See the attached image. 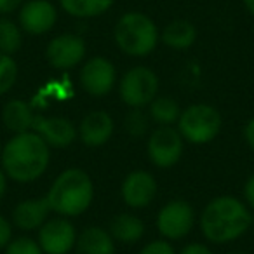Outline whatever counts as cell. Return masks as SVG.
Returning a JSON list of instances; mask_svg holds the SVG:
<instances>
[{"instance_id": "44dd1931", "label": "cell", "mask_w": 254, "mask_h": 254, "mask_svg": "<svg viewBox=\"0 0 254 254\" xmlns=\"http://www.w3.org/2000/svg\"><path fill=\"white\" fill-rule=\"evenodd\" d=\"M60 4L75 18H96L112 7L113 0H60Z\"/></svg>"}, {"instance_id": "9c48e42d", "label": "cell", "mask_w": 254, "mask_h": 254, "mask_svg": "<svg viewBox=\"0 0 254 254\" xmlns=\"http://www.w3.org/2000/svg\"><path fill=\"white\" fill-rule=\"evenodd\" d=\"M77 230L66 218L47 219L39 228V246L44 254H68L75 249Z\"/></svg>"}, {"instance_id": "cb8c5ba5", "label": "cell", "mask_w": 254, "mask_h": 254, "mask_svg": "<svg viewBox=\"0 0 254 254\" xmlns=\"http://www.w3.org/2000/svg\"><path fill=\"white\" fill-rule=\"evenodd\" d=\"M124 127H126V132L131 138H143L148 132L150 127L148 115L141 108H131V112L127 113L126 119H124Z\"/></svg>"}, {"instance_id": "52a82bcc", "label": "cell", "mask_w": 254, "mask_h": 254, "mask_svg": "<svg viewBox=\"0 0 254 254\" xmlns=\"http://www.w3.org/2000/svg\"><path fill=\"white\" fill-rule=\"evenodd\" d=\"M183 136L171 126H160L150 134L146 152L150 162L160 169H169L183 155Z\"/></svg>"}, {"instance_id": "4316f807", "label": "cell", "mask_w": 254, "mask_h": 254, "mask_svg": "<svg viewBox=\"0 0 254 254\" xmlns=\"http://www.w3.org/2000/svg\"><path fill=\"white\" fill-rule=\"evenodd\" d=\"M139 254H176V251L169 244V240H153L146 244Z\"/></svg>"}, {"instance_id": "2e32d148", "label": "cell", "mask_w": 254, "mask_h": 254, "mask_svg": "<svg viewBox=\"0 0 254 254\" xmlns=\"http://www.w3.org/2000/svg\"><path fill=\"white\" fill-rule=\"evenodd\" d=\"M51 205L47 197L37 200H23L12 211V225L21 230H39L49 219Z\"/></svg>"}, {"instance_id": "f546056e", "label": "cell", "mask_w": 254, "mask_h": 254, "mask_svg": "<svg viewBox=\"0 0 254 254\" xmlns=\"http://www.w3.org/2000/svg\"><path fill=\"white\" fill-rule=\"evenodd\" d=\"M244 197L249 207L254 209V173L249 176V180L246 181V187H244Z\"/></svg>"}, {"instance_id": "1f68e13d", "label": "cell", "mask_w": 254, "mask_h": 254, "mask_svg": "<svg viewBox=\"0 0 254 254\" xmlns=\"http://www.w3.org/2000/svg\"><path fill=\"white\" fill-rule=\"evenodd\" d=\"M244 138H246L247 145L254 150V117L246 124V129H244Z\"/></svg>"}, {"instance_id": "277c9868", "label": "cell", "mask_w": 254, "mask_h": 254, "mask_svg": "<svg viewBox=\"0 0 254 254\" xmlns=\"http://www.w3.org/2000/svg\"><path fill=\"white\" fill-rule=\"evenodd\" d=\"M159 28L145 12L131 11L120 16L113 28L117 47L127 56H148L159 44Z\"/></svg>"}, {"instance_id": "d4e9b609", "label": "cell", "mask_w": 254, "mask_h": 254, "mask_svg": "<svg viewBox=\"0 0 254 254\" xmlns=\"http://www.w3.org/2000/svg\"><path fill=\"white\" fill-rule=\"evenodd\" d=\"M18 63L9 54L0 53V96L9 92L18 80Z\"/></svg>"}, {"instance_id": "6da1fadb", "label": "cell", "mask_w": 254, "mask_h": 254, "mask_svg": "<svg viewBox=\"0 0 254 254\" xmlns=\"http://www.w3.org/2000/svg\"><path fill=\"white\" fill-rule=\"evenodd\" d=\"M2 169L16 183H32L47 171L51 162V148L35 131L14 134L0 155Z\"/></svg>"}, {"instance_id": "5bb4252c", "label": "cell", "mask_w": 254, "mask_h": 254, "mask_svg": "<svg viewBox=\"0 0 254 254\" xmlns=\"http://www.w3.org/2000/svg\"><path fill=\"white\" fill-rule=\"evenodd\" d=\"M33 131L49 145V148H66L78 138L77 127L64 117H39Z\"/></svg>"}, {"instance_id": "836d02e7", "label": "cell", "mask_w": 254, "mask_h": 254, "mask_svg": "<svg viewBox=\"0 0 254 254\" xmlns=\"http://www.w3.org/2000/svg\"><path fill=\"white\" fill-rule=\"evenodd\" d=\"M244 5H246V9L251 12V16L254 18V0H244Z\"/></svg>"}, {"instance_id": "e0dca14e", "label": "cell", "mask_w": 254, "mask_h": 254, "mask_svg": "<svg viewBox=\"0 0 254 254\" xmlns=\"http://www.w3.org/2000/svg\"><path fill=\"white\" fill-rule=\"evenodd\" d=\"M35 119L37 117L33 113V108L23 99H11L5 103L2 110V122L14 134L32 131Z\"/></svg>"}, {"instance_id": "d590c367", "label": "cell", "mask_w": 254, "mask_h": 254, "mask_svg": "<svg viewBox=\"0 0 254 254\" xmlns=\"http://www.w3.org/2000/svg\"><path fill=\"white\" fill-rule=\"evenodd\" d=\"M0 155H2V146H0Z\"/></svg>"}, {"instance_id": "7c38bea8", "label": "cell", "mask_w": 254, "mask_h": 254, "mask_svg": "<svg viewBox=\"0 0 254 254\" xmlns=\"http://www.w3.org/2000/svg\"><path fill=\"white\" fill-rule=\"evenodd\" d=\"M120 195H122V200L129 207H146V205L152 204L157 195L155 178L148 171H132V173H129L124 178L122 187H120Z\"/></svg>"}, {"instance_id": "f1b7e54d", "label": "cell", "mask_w": 254, "mask_h": 254, "mask_svg": "<svg viewBox=\"0 0 254 254\" xmlns=\"http://www.w3.org/2000/svg\"><path fill=\"white\" fill-rule=\"evenodd\" d=\"M23 2H25V0H0V14L2 16L11 14L16 9L21 7Z\"/></svg>"}, {"instance_id": "4dcf8cb0", "label": "cell", "mask_w": 254, "mask_h": 254, "mask_svg": "<svg viewBox=\"0 0 254 254\" xmlns=\"http://www.w3.org/2000/svg\"><path fill=\"white\" fill-rule=\"evenodd\" d=\"M180 254H212V253L204 244H188L187 247H183V251Z\"/></svg>"}, {"instance_id": "83f0119b", "label": "cell", "mask_w": 254, "mask_h": 254, "mask_svg": "<svg viewBox=\"0 0 254 254\" xmlns=\"http://www.w3.org/2000/svg\"><path fill=\"white\" fill-rule=\"evenodd\" d=\"M11 240H12V223L0 214V249H5V246Z\"/></svg>"}, {"instance_id": "d6986e66", "label": "cell", "mask_w": 254, "mask_h": 254, "mask_svg": "<svg viewBox=\"0 0 254 254\" xmlns=\"http://www.w3.org/2000/svg\"><path fill=\"white\" fill-rule=\"evenodd\" d=\"M110 235L115 242L136 244L145 233V223L141 218L131 212H122L110 221Z\"/></svg>"}, {"instance_id": "484cf974", "label": "cell", "mask_w": 254, "mask_h": 254, "mask_svg": "<svg viewBox=\"0 0 254 254\" xmlns=\"http://www.w3.org/2000/svg\"><path fill=\"white\" fill-rule=\"evenodd\" d=\"M4 254H44V251L40 249L37 240L30 237H18L5 246Z\"/></svg>"}, {"instance_id": "603a6c76", "label": "cell", "mask_w": 254, "mask_h": 254, "mask_svg": "<svg viewBox=\"0 0 254 254\" xmlns=\"http://www.w3.org/2000/svg\"><path fill=\"white\" fill-rule=\"evenodd\" d=\"M21 26H18L9 18H0V53L12 56L21 49Z\"/></svg>"}, {"instance_id": "ba28073f", "label": "cell", "mask_w": 254, "mask_h": 254, "mask_svg": "<svg viewBox=\"0 0 254 254\" xmlns=\"http://www.w3.org/2000/svg\"><path fill=\"white\" fill-rule=\"evenodd\" d=\"M195 225V211L185 200H171L159 211L157 228L164 239L180 240L191 232Z\"/></svg>"}, {"instance_id": "9a60e30c", "label": "cell", "mask_w": 254, "mask_h": 254, "mask_svg": "<svg viewBox=\"0 0 254 254\" xmlns=\"http://www.w3.org/2000/svg\"><path fill=\"white\" fill-rule=\"evenodd\" d=\"M77 131L78 138L85 146L98 148L110 141L115 131V124L105 110H92L80 120Z\"/></svg>"}, {"instance_id": "ac0fdd59", "label": "cell", "mask_w": 254, "mask_h": 254, "mask_svg": "<svg viewBox=\"0 0 254 254\" xmlns=\"http://www.w3.org/2000/svg\"><path fill=\"white\" fill-rule=\"evenodd\" d=\"M75 254H115V240L106 230L89 226L77 237Z\"/></svg>"}, {"instance_id": "8992f818", "label": "cell", "mask_w": 254, "mask_h": 254, "mask_svg": "<svg viewBox=\"0 0 254 254\" xmlns=\"http://www.w3.org/2000/svg\"><path fill=\"white\" fill-rule=\"evenodd\" d=\"M159 77L148 66H134L126 71L119 84L120 99L131 108H143L157 98Z\"/></svg>"}, {"instance_id": "8fae6325", "label": "cell", "mask_w": 254, "mask_h": 254, "mask_svg": "<svg viewBox=\"0 0 254 254\" xmlns=\"http://www.w3.org/2000/svg\"><path fill=\"white\" fill-rule=\"evenodd\" d=\"M80 85L91 96H105L115 85V66L103 56H94L84 63L80 70Z\"/></svg>"}, {"instance_id": "d6a6232c", "label": "cell", "mask_w": 254, "mask_h": 254, "mask_svg": "<svg viewBox=\"0 0 254 254\" xmlns=\"http://www.w3.org/2000/svg\"><path fill=\"white\" fill-rule=\"evenodd\" d=\"M5 191H7V174H5L4 169L0 167V200L4 198Z\"/></svg>"}, {"instance_id": "7a4b0ae2", "label": "cell", "mask_w": 254, "mask_h": 254, "mask_svg": "<svg viewBox=\"0 0 254 254\" xmlns=\"http://www.w3.org/2000/svg\"><path fill=\"white\" fill-rule=\"evenodd\" d=\"M253 226L249 205L233 195L211 200L200 214V230L209 242L228 244L242 237Z\"/></svg>"}, {"instance_id": "ffe728a7", "label": "cell", "mask_w": 254, "mask_h": 254, "mask_svg": "<svg viewBox=\"0 0 254 254\" xmlns=\"http://www.w3.org/2000/svg\"><path fill=\"white\" fill-rule=\"evenodd\" d=\"M160 39L171 49H176V51L190 49L195 44V40H197V28L190 21L176 19V21L169 23L162 30Z\"/></svg>"}, {"instance_id": "e575fe53", "label": "cell", "mask_w": 254, "mask_h": 254, "mask_svg": "<svg viewBox=\"0 0 254 254\" xmlns=\"http://www.w3.org/2000/svg\"><path fill=\"white\" fill-rule=\"evenodd\" d=\"M230 254H246V253H230Z\"/></svg>"}, {"instance_id": "4fadbf2b", "label": "cell", "mask_w": 254, "mask_h": 254, "mask_svg": "<svg viewBox=\"0 0 254 254\" xmlns=\"http://www.w3.org/2000/svg\"><path fill=\"white\" fill-rule=\"evenodd\" d=\"M58 21V11L49 0H28L19 11V26L30 35L51 32Z\"/></svg>"}, {"instance_id": "5b68a950", "label": "cell", "mask_w": 254, "mask_h": 254, "mask_svg": "<svg viewBox=\"0 0 254 254\" xmlns=\"http://www.w3.org/2000/svg\"><path fill=\"white\" fill-rule=\"evenodd\" d=\"M221 124V113L214 106L197 103L181 112L178 119V131L185 141L193 145H205L219 134Z\"/></svg>"}, {"instance_id": "3957f363", "label": "cell", "mask_w": 254, "mask_h": 254, "mask_svg": "<svg viewBox=\"0 0 254 254\" xmlns=\"http://www.w3.org/2000/svg\"><path fill=\"white\" fill-rule=\"evenodd\" d=\"M51 211L63 218H75L84 214L94 198V185L85 171L70 167L54 180L47 191Z\"/></svg>"}, {"instance_id": "7402d4cb", "label": "cell", "mask_w": 254, "mask_h": 254, "mask_svg": "<svg viewBox=\"0 0 254 254\" xmlns=\"http://www.w3.org/2000/svg\"><path fill=\"white\" fill-rule=\"evenodd\" d=\"M150 119L155 120L159 126H173L178 124V119L181 115V108L176 99L169 96H157L150 103Z\"/></svg>"}, {"instance_id": "30bf717a", "label": "cell", "mask_w": 254, "mask_h": 254, "mask_svg": "<svg viewBox=\"0 0 254 254\" xmlns=\"http://www.w3.org/2000/svg\"><path fill=\"white\" fill-rule=\"evenodd\" d=\"M85 42L73 33H63L54 37L46 49L49 64L56 70H71L85 58Z\"/></svg>"}]
</instances>
